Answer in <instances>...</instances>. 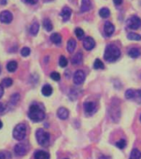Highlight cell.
<instances>
[{
	"label": "cell",
	"mask_w": 141,
	"mask_h": 159,
	"mask_svg": "<svg viewBox=\"0 0 141 159\" xmlns=\"http://www.w3.org/2000/svg\"><path fill=\"white\" fill-rule=\"evenodd\" d=\"M128 54L132 58H137V57H139L140 52H139V50L138 48H131L128 52Z\"/></svg>",
	"instance_id": "obj_24"
},
{
	"label": "cell",
	"mask_w": 141,
	"mask_h": 159,
	"mask_svg": "<svg viewBox=\"0 0 141 159\" xmlns=\"http://www.w3.org/2000/svg\"><path fill=\"white\" fill-rule=\"evenodd\" d=\"M125 96L126 98L127 99H134V97H135V90L134 89H128L125 91Z\"/></svg>",
	"instance_id": "obj_27"
},
{
	"label": "cell",
	"mask_w": 141,
	"mask_h": 159,
	"mask_svg": "<svg viewBox=\"0 0 141 159\" xmlns=\"http://www.w3.org/2000/svg\"><path fill=\"white\" fill-rule=\"evenodd\" d=\"M5 109H6V105L4 104H2V103H0V114L3 113L5 111Z\"/></svg>",
	"instance_id": "obj_38"
},
{
	"label": "cell",
	"mask_w": 141,
	"mask_h": 159,
	"mask_svg": "<svg viewBox=\"0 0 141 159\" xmlns=\"http://www.w3.org/2000/svg\"><path fill=\"white\" fill-rule=\"evenodd\" d=\"M68 64V61L64 56H62L59 59V65L61 67H66Z\"/></svg>",
	"instance_id": "obj_31"
},
{
	"label": "cell",
	"mask_w": 141,
	"mask_h": 159,
	"mask_svg": "<svg viewBox=\"0 0 141 159\" xmlns=\"http://www.w3.org/2000/svg\"><path fill=\"white\" fill-rule=\"evenodd\" d=\"M0 159H6V155L3 152H0Z\"/></svg>",
	"instance_id": "obj_41"
},
{
	"label": "cell",
	"mask_w": 141,
	"mask_h": 159,
	"mask_svg": "<svg viewBox=\"0 0 141 159\" xmlns=\"http://www.w3.org/2000/svg\"><path fill=\"white\" fill-rule=\"evenodd\" d=\"M50 77H51L53 80H55V81H58V80H60V79H61V75H60V74L58 72H52V74L50 75Z\"/></svg>",
	"instance_id": "obj_35"
},
{
	"label": "cell",
	"mask_w": 141,
	"mask_h": 159,
	"mask_svg": "<svg viewBox=\"0 0 141 159\" xmlns=\"http://www.w3.org/2000/svg\"><path fill=\"white\" fill-rule=\"evenodd\" d=\"M120 57V51L115 45H108L105 51L104 58L106 61L109 62L115 61L119 57Z\"/></svg>",
	"instance_id": "obj_2"
},
{
	"label": "cell",
	"mask_w": 141,
	"mask_h": 159,
	"mask_svg": "<svg viewBox=\"0 0 141 159\" xmlns=\"http://www.w3.org/2000/svg\"><path fill=\"white\" fill-rule=\"evenodd\" d=\"M39 31V23L37 22H34L31 25L30 27V33L33 36H36L37 34V32Z\"/></svg>",
	"instance_id": "obj_20"
},
{
	"label": "cell",
	"mask_w": 141,
	"mask_h": 159,
	"mask_svg": "<svg viewBox=\"0 0 141 159\" xmlns=\"http://www.w3.org/2000/svg\"><path fill=\"white\" fill-rule=\"evenodd\" d=\"M12 84V80L11 79V78H6V79L2 80V87H6V88H7V87L11 86Z\"/></svg>",
	"instance_id": "obj_30"
},
{
	"label": "cell",
	"mask_w": 141,
	"mask_h": 159,
	"mask_svg": "<svg viewBox=\"0 0 141 159\" xmlns=\"http://www.w3.org/2000/svg\"><path fill=\"white\" fill-rule=\"evenodd\" d=\"M76 47H77V42L74 39L71 38L67 42V51L70 53H72V52H74Z\"/></svg>",
	"instance_id": "obj_18"
},
{
	"label": "cell",
	"mask_w": 141,
	"mask_h": 159,
	"mask_svg": "<svg viewBox=\"0 0 141 159\" xmlns=\"http://www.w3.org/2000/svg\"><path fill=\"white\" fill-rule=\"evenodd\" d=\"M104 32L107 37H110L115 32V26L110 22H106L104 25Z\"/></svg>",
	"instance_id": "obj_10"
},
{
	"label": "cell",
	"mask_w": 141,
	"mask_h": 159,
	"mask_svg": "<svg viewBox=\"0 0 141 159\" xmlns=\"http://www.w3.org/2000/svg\"><path fill=\"white\" fill-rule=\"evenodd\" d=\"M92 8V2L91 0H82V6H81V11L82 12H87Z\"/></svg>",
	"instance_id": "obj_14"
},
{
	"label": "cell",
	"mask_w": 141,
	"mask_h": 159,
	"mask_svg": "<svg viewBox=\"0 0 141 159\" xmlns=\"http://www.w3.org/2000/svg\"><path fill=\"white\" fill-rule=\"evenodd\" d=\"M2 95H3V87L2 84H0V99L2 98Z\"/></svg>",
	"instance_id": "obj_40"
},
{
	"label": "cell",
	"mask_w": 141,
	"mask_h": 159,
	"mask_svg": "<svg viewBox=\"0 0 141 159\" xmlns=\"http://www.w3.org/2000/svg\"><path fill=\"white\" fill-rule=\"evenodd\" d=\"M141 158V152L138 150L137 148L133 149V151L131 152L129 159H140Z\"/></svg>",
	"instance_id": "obj_25"
},
{
	"label": "cell",
	"mask_w": 141,
	"mask_h": 159,
	"mask_svg": "<svg viewBox=\"0 0 141 159\" xmlns=\"http://www.w3.org/2000/svg\"><path fill=\"white\" fill-rule=\"evenodd\" d=\"M14 152L17 156H24L27 152V147L22 143L17 144L14 147Z\"/></svg>",
	"instance_id": "obj_9"
},
{
	"label": "cell",
	"mask_w": 141,
	"mask_h": 159,
	"mask_svg": "<svg viewBox=\"0 0 141 159\" xmlns=\"http://www.w3.org/2000/svg\"><path fill=\"white\" fill-rule=\"evenodd\" d=\"M50 39H51V41L56 45H59L60 43L62 42V37H61V35H60L59 33H57V32L52 33V34L51 35Z\"/></svg>",
	"instance_id": "obj_16"
},
{
	"label": "cell",
	"mask_w": 141,
	"mask_h": 159,
	"mask_svg": "<svg viewBox=\"0 0 141 159\" xmlns=\"http://www.w3.org/2000/svg\"><path fill=\"white\" fill-rule=\"evenodd\" d=\"M82 59H83V56L82 52H77L72 58V63L73 65H80L82 62Z\"/></svg>",
	"instance_id": "obj_17"
},
{
	"label": "cell",
	"mask_w": 141,
	"mask_h": 159,
	"mask_svg": "<svg viewBox=\"0 0 141 159\" xmlns=\"http://www.w3.org/2000/svg\"><path fill=\"white\" fill-rule=\"evenodd\" d=\"M94 69H104L105 68V66L104 64H103V62L101 61L100 59H96V61H95L94 62Z\"/></svg>",
	"instance_id": "obj_28"
},
{
	"label": "cell",
	"mask_w": 141,
	"mask_h": 159,
	"mask_svg": "<svg viewBox=\"0 0 141 159\" xmlns=\"http://www.w3.org/2000/svg\"><path fill=\"white\" fill-rule=\"evenodd\" d=\"M127 27L129 29L137 30L141 27V19L137 16H131L127 20Z\"/></svg>",
	"instance_id": "obj_5"
},
{
	"label": "cell",
	"mask_w": 141,
	"mask_h": 159,
	"mask_svg": "<svg viewBox=\"0 0 141 159\" xmlns=\"http://www.w3.org/2000/svg\"><path fill=\"white\" fill-rule=\"evenodd\" d=\"M127 38L131 41H140L141 36L137 33H134V32H129V34L127 35Z\"/></svg>",
	"instance_id": "obj_26"
},
{
	"label": "cell",
	"mask_w": 141,
	"mask_h": 159,
	"mask_svg": "<svg viewBox=\"0 0 141 159\" xmlns=\"http://www.w3.org/2000/svg\"><path fill=\"white\" fill-rule=\"evenodd\" d=\"M134 99H136V100L138 102H141V90L140 89L135 90V97H134Z\"/></svg>",
	"instance_id": "obj_36"
},
{
	"label": "cell",
	"mask_w": 141,
	"mask_h": 159,
	"mask_svg": "<svg viewBox=\"0 0 141 159\" xmlns=\"http://www.w3.org/2000/svg\"><path fill=\"white\" fill-rule=\"evenodd\" d=\"M96 108V104L92 101H87L84 103V109L85 112L87 114H90V113H93Z\"/></svg>",
	"instance_id": "obj_13"
},
{
	"label": "cell",
	"mask_w": 141,
	"mask_h": 159,
	"mask_svg": "<svg viewBox=\"0 0 141 159\" xmlns=\"http://www.w3.org/2000/svg\"><path fill=\"white\" fill-rule=\"evenodd\" d=\"M72 9L68 7H65L62 8V12L60 13V16L62 17V20L64 22H67L70 19V17L72 16Z\"/></svg>",
	"instance_id": "obj_11"
},
{
	"label": "cell",
	"mask_w": 141,
	"mask_h": 159,
	"mask_svg": "<svg viewBox=\"0 0 141 159\" xmlns=\"http://www.w3.org/2000/svg\"><path fill=\"white\" fill-rule=\"evenodd\" d=\"M86 78V75L85 72L82 70H77V71L74 73V76H73V82L76 84H82L85 80Z\"/></svg>",
	"instance_id": "obj_6"
},
{
	"label": "cell",
	"mask_w": 141,
	"mask_h": 159,
	"mask_svg": "<svg viewBox=\"0 0 141 159\" xmlns=\"http://www.w3.org/2000/svg\"><path fill=\"white\" fill-rule=\"evenodd\" d=\"M23 2L29 3V4H36L38 0H22Z\"/></svg>",
	"instance_id": "obj_37"
},
{
	"label": "cell",
	"mask_w": 141,
	"mask_h": 159,
	"mask_svg": "<svg viewBox=\"0 0 141 159\" xmlns=\"http://www.w3.org/2000/svg\"><path fill=\"white\" fill-rule=\"evenodd\" d=\"M2 123L1 121H0V129H2Z\"/></svg>",
	"instance_id": "obj_43"
},
{
	"label": "cell",
	"mask_w": 141,
	"mask_h": 159,
	"mask_svg": "<svg viewBox=\"0 0 141 159\" xmlns=\"http://www.w3.org/2000/svg\"><path fill=\"white\" fill-rule=\"evenodd\" d=\"M57 116H58L59 119L65 120L69 116V111L66 108H64V107H61L57 110Z\"/></svg>",
	"instance_id": "obj_12"
},
{
	"label": "cell",
	"mask_w": 141,
	"mask_h": 159,
	"mask_svg": "<svg viewBox=\"0 0 141 159\" xmlns=\"http://www.w3.org/2000/svg\"><path fill=\"white\" fill-rule=\"evenodd\" d=\"M42 93L44 96H50L52 94V87L50 84H45L42 87Z\"/></svg>",
	"instance_id": "obj_19"
},
{
	"label": "cell",
	"mask_w": 141,
	"mask_h": 159,
	"mask_svg": "<svg viewBox=\"0 0 141 159\" xmlns=\"http://www.w3.org/2000/svg\"><path fill=\"white\" fill-rule=\"evenodd\" d=\"M0 2H1V4L4 5L7 3V0H1V1H0Z\"/></svg>",
	"instance_id": "obj_42"
},
{
	"label": "cell",
	"mask_w": 141,
	"mask_h": 159,
	"mask_svg": "<svg viewBox=\"0 0 141 159\" xmlns=\"http://www.w3.org/2000/svg\"><path fill=\"white\" fill-rule=\"evenodd\" d=\"M20 95L17 93L12 94V96H11V99H10V103H12V104H16L17 103V101H18Z\"/></svg>",
	"instance_id": "obj_33"
},
{
	"label": "cell",
	"mask_w": 141,
	"mask_h": 159,
	"mask_svg": "<svg viewBox=\"0 0 141 159\" xmlns=\"http://www.w3.org/2000/svg\"><path fill=\"white\" fill-rule=\"evenodd\" d=\"M36 139H37V143L41 146L47 147L49 144L50 134L45 131L44 129H39L36 132Z\"/></svg>",
	"instance_id": "obj_3"
},
{
	"label": "cell",
	"mask_w": 141,
	"mask_h": 159,
	"mask_svg": "<svg viewBox=\"0 0 141 159\" xmlns=\"http://www.w3.org/2000/svg\"><path fill=\"white\" fill-rule=\"evenodd\" d=\"M96 46V42H95L94 39L91 37H86L83 41V47L87 51H91Z\"/></svg>",
	"instance_id": "obj_8"
},
{
	"label": "cell",
	"mask_w": 141,
	"mask_h": 159,
	"mask_svg": "<svg viewBox=\"0 0 141 159\" xmlns=\"http://www.w3.org/2000/svg\"><path fill=\"white\" fill-rule=\"evenodd\" d=\"M100 16L102 17V18H107V17H110V11L109 10V8L107 7H103L99 11Z\"/></svg>",
	"instance_id": "obj_22"
},
{
	"label": "cell",
	"mask_w": 141,
	"mask_h": 159,
	"mask_svg": "<svg viewBox=\"0 0 141 159\" xmlns=\"http://www.w3.org/2000/svg\"><path fill=\"white\" fill-rule=\"evenodd\" d=\"M12 21V14L9 11L5 10L0 13V22L8 24Z\"/></svg>",
	"instance_id": "obj_7"
},
{
	"label": "cell",
	"mask_w": 141,
	"mask_h": 159,
	"mask_svg": "<svg viewBox=\"0 0 141 159\" xmlns=\"http://www.w3.org/2000/svg\"><path fill=\"white\" fill-rule=\"evenodd\" d=\"M28 117H29V119L32 121L35 122V123L42 121L45 119V117H46L44 109L42 106H40L39 104H32L29 108Z\"/></svg>",
	"instance_id": "obj_1"
},
{
	"label": "cell",
	"mask_w": 141,
	"mask_h": 159,
	"mask_svg": "<svg viewBox=\"0 0 141 159\" xmlns=\"http://www.w3.org/2000/svg\"><path fill=\"white\" fill-rule=\"evenodd\" d=\"M43 27L46 29V31L47 32H51L53 28V26H52V23L51 22V20L48 19V18H46V19L43 20Z\"/></svg>",
	"instance_id": "obj_23"
},
{
	"label": "cell",
	"mask_w": 141,
	"mask_h": 159,
	"mask_svg": "<svg viewBox=\"0 0 141 159\" xmlns=\"http://www.w3.org/2000/svg\"><path fill=\"white\" fill-rule=\"evenodd\" d=\"M45 2H50V1H52V0H44Z\"/></svg>",
	"instance_id": "obj_44"
},
{
	"label": "cell",
	"mask_w": 141,
	"mask_h": 159,
	"mask_svg": "<svg viewBox=\"0 0 141 159\" xmlns=\"http://www.w3.org/2000/svg\"><path fill=\"white\" fill-rule=\"evenodd\" d=\"M113 2H114L115 4L117 5V6H119V5L121 4L122 2H123V0H113Z\"/></svg>",
	"instance_id": "obj_39"
},
{
	"label": "cell",
	"mask_w": 141,
	"mask_h": 159,
	"mask_svg": "<svg viewBox=\"0 0 141 159\" xmlns=\"http://www.w3.org/2000/svg\"><path fill=\"white\" fill-rule=\"evenodd\" d=\"M140 121H141V115H140Z\"/></svg>",
	"instance_id": "obj_45"
},
{
	"label": "cell",
	"mask_w": 141,
	"mask_h": 159,
	"mask_svg": "<svg viewBox=\"0 0 141 159\" xmlns=\"http://www.w3.org/2000/svg\"><path fill=\"white\" fill-rule=\"evenodd\" d=\"M34 159H50V155L47 152L37 151L34 154Z\"/></svg>",
	"instance_id": "obj_15"
},
{
	"label": "cell",
	"mask_w": 141,
	"mask_h": 159,
	"mask_svg": "<svg viewBox=\"0 0 141 159\" xmlns=\"http://www.w3.org/2000/svg\"><path fill=\"white\" fill-rule=\"evenodd\" d=\"M17 68V63L14 61H11L7 63V70L9 72H14Z\"/></svg>",
	"instance_id": "obj_21"
},
{
	"label": "cell",
	"mask_w": 141,
	"mask_h": 159,
	"mask_svg": "<svg viewBox=\"0 0 141 159\" xmlns=\"http://www.w3.org/2000/svg\"><path fill=\"white\" fill-rule=\"evenodd\" d=\"M26 133H27V128L26 125L23 124H17V126L15 127L12 132V136L15 139L17 140H22L25 139L26 137Z\"/></svg>",
	"instance_id": "obj_4"
},
{
	"label": "cell",
	"mask_w": 141,
	"mask_h": 159,
	"mask_svg": "<svg viewBox=\"0 0 141 159\" xmlns=\"http://www.w3.org/2000/svg\"><path fill=\"white\" fill-rule=\"evenodd\" d=\"M31 53V51L28 47H23L22 50H21V55H22V57H28Z\"/></svg>",
	"instance_id": "obj_34"
},
{
	"label": "cell",
	"mask_w": 141,
	"mask_h": 159,
	"mask_svg": "<svg viewBox=\"0 0 141 159\" xmlns=\"http://www.w3.org/2000/svg\"><path fill=\"white\" fill-rule=\"evenodd\" d=\"M75 33H76V36L77 37V38L79 40H82L83 37H84V31L82 29V28H77V29L75 30Z\"/></svg>",
	"instance_id": "obj_29"
},
{
	"label": "cell",
	"mask_w": 141,
	"mask_h": 159,
	"mask_svg": "<svg viewBox=\"0 0 141 159\" xmlns=\"http://www.w3.org/2000/svg\"><path fill=\"white\" fill-rule=\"evenodd\" d=\"M115 145H116V147L118 148L123 149L125 148V146H126V141H125V139H120V140H119V141L117 142L116 143H115Z\"/></svg>",
	"instance_id": "obj_32"
}]
</instances>
